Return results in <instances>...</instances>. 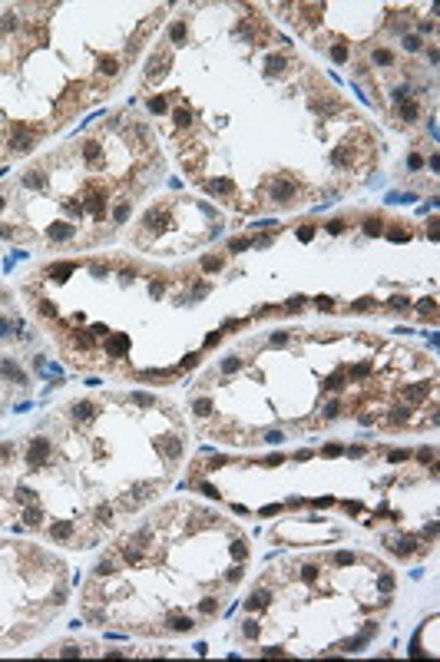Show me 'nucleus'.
I'll list each match as a JSON object with an SVG mask.
<instances>
[{
    "label": "nucleus",
    "instance_id": "1",
    "mask_svg": "<svg viewBox=\"0 0 440 662\" xmlns=\"http://www.w3.org/2000/svg\"><path fill=\"white\" fill-rule=\"evenodd\" d=\"M53 454V444H50V437H33L30 444L24 447V460H27V467H33V470H40L47 464V457Z\"/></svg>",
    "mask_w": 440,
    "mask_h": 662
},
{
    "label": "nucleus",
    "instance_id": "2",
    "mask_svg": "<svg viewBox=\"0 0 440 662\" xmlns=\"http://www.w3.org/2000/svg\"><path fill=\"white\" fill-rule=\"evenodd\" d=\"M70 417H73L76 424H89V421L96 417V401H73V404H70Z\"/></svg>",
    "mask_w": 440,
    "mask_h": 662
},
{
    "label": "nucleus",
    "instance_id": "3",
    "mask_svg": "<svg viewBox=\"0 0 440 662\" xmlns=\"http://www.w3.org/2000/svg\"><path fill=\"white\" fill-rule=\"evenodd\" d=\"M384 543H387V550L397 553V556H410V553L421 550V546H417V540H410V537H387Z\"/></svg>",
    "mask_w": 440,
    "mask_h": 662
},
{
    "label": "nucleus",
    "instance_id": "4",
    "mask_svg": "<svg viewBox=\"0 0 440 662\" xmlns=\"http://www.w3.org/2000/svg\"><path fill=\"white\" fill-rule=\"evenodd\" d=\"M0 374H4V378H10L13 384H27V374H24V371H20L13 361H10V358H4V361H0Z\"/></svg>",
    "mask_w": 440,
    "mask_h": 662
},
{
    "label": "nucleus",
    "instance_id": "5",
    "mask_svg": "<svg viewBox=\"0 0 440 662\" xmlns=\"http://www.w3.org/2000/svg\"><path fill=\"white\" fill-rule=\"evenodd\" d=\"M47 533H50V537H53V540H73V533H76V526H73V523H66V520H63V523H53V526H50V530H47Z\"/></svg>",
    "mask_w": 440,
    "mask_h": 662
},
{
    "label": "nucleus",
    "instance_id": "6",
    "mask_svg": "<svg viewBox=\"0 0 440 662\" xmlns=\"http://www.w3.org/2000/svg\"><path fill=\"white\" fill-rule=\"evenodd\" d=\"M113 573H116V563H113V556L100 560V563H96V569H93V576H96V580H103V576H113Z\"/></svg>",
    "mask_w": 440,
    "mask_h": 662
},
{
    "label": "nucleus",
    "instance_id": "7",
    "mask_svg": "<svg viewBox=\"0 0 440 662\" xmlns=\"http://www.w3.org/2000/svg\"><path fill=\"white\" fill-rule=\"evenodd\" d=\"M268 596H271L268 589H255V593H251V600L245 603V606H248V609H262V606H268V603H271Z\"/></svg>",
    "mask_w": 440,
    "mask_h": 662
},
{
    "label": "nucleus",
    "instance_id": "8",
    "mask_svg": "<svg viewBox=\"0 0 440 662\" xmlns=\"http://www.w3.org/2000/svg\"><path fill=\"white\" fill-rule=\"evenodd\" d=\"M73 269H76L73 262H60V265H50V269H47V275H50V278H57V281H63V275H70Z\"/></svg>",
    "mask_w": 440,
    "mask_h": 662
},
{
    "label": "nucleus",
    "instance_id": "9",
    "mask_svg": "<svg viewBox=\"0 0 440 662\" xmlns=\"http://www.w3.org/2000/svg\"><path fill=\"white\" fill-rule=\"evenodd\" d=\"M100 73H103V76H109V80H113V76H120V60H113V56L100 60Z\"/></svg>",
    "mask_w": 440,
    "mask_h": 662
},
{
    "label": "nucleus",
    "instance_id": "10",
    "mask_svg": "<svg viewBox=\"0 0 440 662\" xmlns=\"http://www.w3.org/2000/svg\"><path fill=\"white\" fill-rule=\"evenodd\" d=\"M93 520H96V526H106V523H113V506H96Z\"/></svg>",
    "mask_w": 440,
    "mask_h": 662
},
{
    "label": "nucleus",
    "instance_id": "11",
    "mask_svg": "<svg viewBox=\"0 0 440 662\" xmlns=\"http://www.w3.org/2000/svg\"><path fill=\"white\" fill-rule=\"evenodd\" d=\"M24 523L27 526H40V523H43V510H37V506L24 510Z\"/></svg>",
    "mask_w": 440,
    "mask_h": 662
},
{
    "label": "nucleus",
    "instance_id": "12",
    "mask_svg": "<svg viewBox=\"0 0 440 662\" xmlns=\"http://www.w3.org/2000/svg\"><path fill=\"white\" fill-rule=\"evenodd\" d=\"M331 60L334 63H344L348 60V43H341V40H338V43L331 47Z\"/></svg>",
    "mask_w": 440,
    "mask_h": 662
},
{
    "label": "nucleus",
    "instance_id": "13",
    "mask_svg": "<svg viewBox=\"0 0 440 662\" xmlns=\"http://www.w3.org/2000/svg\"><path fill=\"white\" fill-rule=\"evenodd\" d=\"M232 556H235V560H245V556H248V546H245V540H242V537L232 540Z\"/></svg>",
    "mask_w": 440,
    "mask_h": 662
},
{
    "label": "nucleus",
    "instance_id": "14",
    "mask_svg": "<svg viewBox=\"0 0 440 662\" xmlns=\"http://www.w3.org/2000/svg\"><path fill=\"white\" fill-rule=\"evenodd\" d=\"M37 308H40V315H43V318H57V305H53V301L43 298V301H37Z\"/></svg>",
    "mask_w": 440,
    "mask_h": 662
},
{
    "label": "nucleus",
    "instance_id": "15",
    "mask_svg": "<svg viewBox=\"0 0 440 662\" xmlns=\"http://www.w3.org/2000/svg\"><path fill=\"white\" fill-rule=\"evenodd\" d=\"M195 414H199V417H209V414H212V401L199 398V401H195Z\"/></svg>",
    "mask_w": 440,
    "mask_h": 662
},
{
    "label": "nucleus",
    "instance_id": "16",
    "mask_svg": "<svg viewBox=\"0 0 440 662\" xmlns=\"http://www.w3.org/2000/svg\"><path fill=\"white\" fill-rule=\"evenodd\" d=\"M199 609L205 612V616H215V612H219V600H215V596H212V600H202Z\"/></svg>",
    "mask_w": 440,
    "mask_h": 662
},
{
    "label": "nucleus",
    "instance_id": "17",
    "mask_svg": "<svg viewBox=\"0 0 440 662\" xmlns=\"http://www.w3.org/2000/svg\"><path fill=\"white\" fill-rule=\"evenodd\" d=\"M202 269H205V272H215V269H222V258H219V255H209V258H202Z\"/></svg>",
    "mask_w": 440,
    "mask_h": 662
},
{
    "label": "nucleus",
    "instance_id": "18",
    "mask_svg": "<svg viewBox=\"0 0 440 662\" xmlns=\"http://www.w3.org/2000/svg\"><path fill=\"white\" fill-rule=\"evenodd\" d=\"M242 576H245V573H242V566H232V569L225 573V583H239Z\"/></svg>",
    "mask_w": 440,
    "mask_h": 662
},
{
    "label": "nucleus",
    "instance_id": "19",
    "mask_svg": "<svg viewBox=\"0 0 440 662\" xmlns=\"http://www.w3.org/2000/svg\"><path fill=\"white\" fill-rule=\"evenodd\" d=\"M242 632H245L248 639H255V636H258V623H255V619H248V623L242 626Z\"/></svg>",
    "mask_w": 440,
    "mask_h": 662
},
{
    "label": "nucleus",
    "instance_id": "20",
    "mask_svg": "<svg viewBox=\"0 0 440 662\" xmlns=\"http://www.w3.org/2000/svg\"><path fill=\"white\" fill-rule=\"evenodd\" d=\"M149 109H152V113H166V100H163V96H152V100H149Z\"/></svg>",
    "mask_w": 440,
    "mask_h": 662
},
{
    "label": "nucleus",
    "instance_id": "21",
    "mask_svg": "<svg viewBox=\"0 0 440 662\" xmlns=\"http://www.w3.org/2000/svg\"><path fill=\"white\" fill-rule=\"evenodd\" d=\"M245 245H248V238H232V242H228V252H242Z\"/></svg>",
    "mask_w": 440,
    "mask_h": 662
},
{
    "label": "nucleus",
    "instance_id": "22",
    "mask_svg": "<svg viewBox=\"0 0 440 662\" xmlns=\"http://www.w3.org/2000/svg\"><path fill=\"white\" fill-rule=\"evenodd\" d=\"M195 364H199V355H189V358H186V361H179V368H182V371H186V368H195Z\"/></svg>",
    "mask_w": 440,
    "mask_h": 662
},
{
    "label": "nucleus",
    "instance_id": "23",
    "mask_svg": "<svg viewBox=\"0 0 440 662\" xmlns=\"http://www.w3.org/2000/svg\"><path fill=\"white\" fill-rule=\"evenodd\" d=\"M314 305H318L321 312H331V308H334V305H331V298H314Z\"/></svg>",
    "mask_w": 440,
    "mask_h": 662
},
{
    "label": "nucleus",
    "instance_id": "24",
    "mask_svg": "<svg viewBox=\"0 0 440 662\" xmlns=\"http://www.w3.org/2000/svg\"><path fill=\"white\" fill-rule=\"evenodd\" d=\"M7 328H10V321H7V318H0V338H7Z\"/></svg>",
    "mask_w": 440,
    "mask_h": 662
}]
</instances>
